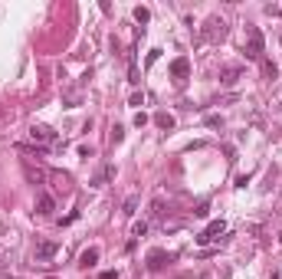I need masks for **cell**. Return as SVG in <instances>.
Instances as JSON below:
<instances>
[{
  "instance_id": "obj_1",
  "label": "cell",
  "mask_w": 282,
  "mask_h": 279,
  "mask_svg": "<svg viewBox=\"0 0 282 279\" xmlns=\"http://www.w3.org/2000/svg\"><path fill=\"white\" fill-rule=\"evenodd\" d=\"M227 20L223 17H210V20L204 23V30H200V40L204 43H220V40H227Z\"/></svg>"
},
{
  "instance_id": "obj_2",
  "label": "cell",
  "mask_w": 282,
  "mask_h": 279,
  "mask_svg": "<svg viewBox=\"0 0 282 279\" xmlns=\"http://www.w3.org/2000/svg\"><path fill=\"white\" fill-rule=\"evenodd\" d=\"M243 56H246V59H262V30H259V26H246Z\"/></svg>"
},
{
  "instance_id": "obj_3",
  "label": "cell",
  "mask_w": 282,
  "mask_h": 279,
  "mask_svg": "<svg viewBox=\"0 0 282 279\" xmlns=\"http://www.w3.org/2000/svg\"><path fill=\"white\" fill-rule=\"evenodd\" d=\"M26 135H30L33 145H53V141H56V131L49 128V125H30Z\"/></svg>"
},
{
  "instance_id": "obj_4",
  "label": "cell",
  "mask_w": 282,
  "mask_h": 279,
  "mask_svg": "<svg viewBox=\"0 0 282 279\" xmlns=\"http://www.w3.org/2000/svg\"><path fill=\"white\" fill-rule=\"evenodd\" d=\"M220 233H227V220H210L204 233H197V243H200V247H204V243H213Z\"/></svg>"
},
{
  "instance_id": "obj_5",
  "label": "cell",
  "mask_w": 282,
  "mask_h": 279,
  "mask_svg": "<svg viewBox=\"0 0 282 279\" xmlns=\"http://www.w3.org/2000/svg\"><path fill=\"white\" fill-rule=\"evenodd\" d=\"M56 253H59V247H56L53 240H43V243H36V250H33V259L36 263H49Z\"/></svg>"
},
{
  "instance_id": "obj_6",
  "label": "cell",
  "mask_w": 282,
  "mask_h": 279,
  "mask_svg": "<svg viewBox=\"0 0 282 279\" xmlns=\"http://www.w3.org/2000/svg\"><path fill=\"white\" fill-rule=\"evenodd\" d=\"M171 76H174V82H184L187 76H190V63H187L184 56H181V59H174V63H171Z\"/></svg>"
},
{
  "instance_id": "obj_7",
  "label": "cell",
  "mask_w": 282,
  "mask_h": 279,
  "mask_svg": "<svg viewBox=\"0 0 282 279\" xmlns=\"http://www.w3.org/2000/svg\"><path fill=\"white\" fill-rule=\"evenodd\" d=\"M239 76H243V69H239V66H223V73H220V82H223V86H236Z\"/></svg>"
},
{
  "instance_id": "obj_8",
  "label": "cell",
  "mask_w": 282,
  "mask_h": 279,
  "mask_svg": "<svg viewBox=\"0 0 282 279\" xmlns=\"http://www.w3.org/2000/svg\"><path fill=\"white\" fill-rule=\"evenodd\" d=\"M164 263H171V253H164V250H151L148 253V266L151 269H161Z\"/></svg>"
},
{
  "instance_id": "obj_9",
  "label": "cell",
  "mask_w": 282,
  "mask_h": 279,
  "mask_svg": "<svg viewBox=\"0 0 282 279\" xmlns=\"http://www.w3.org/2000/svg\"><path fill=\"white\" fill-rule=\"evenodd\" d=\"M56 210V201L49 197V194H40V201H36V214H43V217H49Z\"/></svg>"
},
{
  "instance_id": "obj_10",
  "label": "cell",
  "mask_w": 282,
  "mask_h": 279,
  "mask_svg": "<svg viewBox=\"0 0 282 279\" xmlns=\"http://www.w3.org/2000/svg\"><path fill=\"white\" fill-rule=\"evenodd\" d=\"M49 181H53V187H56V191H69V184H72V181H69V174H63V171H49Z\"/></svg>"
},
{
  "instance_id": "obj_11",
  "label": "cell",
  "mask_w": 282,
  "mask_h": 279,
  "mask_svg": "<svg viewBox=\"0 0 282 279\" xmlns=\"http://www.w3.org/2000/svg\"><path fill=\"white\" fill-rule=\"evenodd\" d=\"M98 263V247H89V250H82V256H79V266H95Z\"/></svg>"
},
{
  "instance_id": "obj_12",
  "label": "cell",
  "mask_w": 282,
  "mask_h": 279,
  "mask_svg": "<svg viewBox=\"0 0 282 279\" xmlns=\"http://www.w3.org/2000/svg\"><path fill=\"white\" fill-rule=\"evenodd\" d=\"M154 125H158V128H164V131H171V128H174V115L158 112V115H154Z\"/></svg>"
},
{
  "instance_id": "obj_13",
  "label": "cell",
  "mask_w": 282,
  "mask_h": 279,
  "mask_svg": "<svg viewBox=\"0 0 282 279\" xmlns=\"http://www.w3.org/2000/svg\"><path fill=\"white\" fill-rule=\"evenodd\" d=\"M144 233H148V224H144V220H141V224H135V227H131V240H128V250L135 247V240H138V236H144Z\"/></svg>"
},
{
  "instance_id": "obj_14",
  "label": "cell",
  "mask_w": 282,
  "mask_h": 279,
  "mask_svg": "<svg viewBox=\"0 0 282 279\" xmlns=\"http://www.w3.org/2000/svg\"><path fill=\"white\" fill-rule=\"evenodd\" d=\"M262 76H266V79H276V76H279V69H276V63H269V59H262Z\"/></svg>"
},
{
  "instance_id": "obj_15",
  "label": "cell",
  "mask_w": 282,
  "mask_h": 279,
  "mask_svg": "<svg viewBox=\"0 0 282 279\" xmlns=\"http://www.w3.org/2000/svg\"><path fill=\"white\" fill-rule=\"evenodd\" d=\"M135 210H138V197L131 194L128 201H125V210H121V214H125V217H131V214H135Z\"/></svg>"
},
{
  "instance_id": "obj_16",
  "label": "cell",
  "mask_w": 282,
  "mask_h": 279,
  "mask_svg": "<svg viewBox=\"0 0 282 279\" xmlns=\"http://www.w3.org/2000/svg\"><path fill=\"white\" fill-rule=\"evenodd\" d=\"M135 20H138V23H148V20H151V13L144 10V7H135Z\"/></svg>"
},
{
  "instance_id": "obj_17",
  "label": "cell",
  "mask_w": 282,
  "mask_h": 279,
  "mask_svg": "<svg viewBox=\"0 0 282 279\" xmlns=\"http://www.w3.org/2000/svg\"><path fill=\"white\" fill-rule=\"evenodd\" d=\"M121 138H125V128H121V125H115V128H112V145H118Z\"/></svg>"
},
{
  "instance_id": "obj_18",
  "label": "cell",
  "mask_w": 282,
  "mask_h": 279,
  "mask_svg": "<svg viewBox=\"0 0 282 279\" xmlns=\"http://www.w3.org/2000/svg\"><path fill=\"white\" fill-rule=\"evenodd\" d=\"M207 125H210V128H223V118L220 115H207Z\"/></svg>"
},
{
  "instance_id": "obj_19",
  "label": "cell",
  "mask_w": 282,
  "mask_h": 279,
  "mask_svg": "<svg viewBox=\"0 0 282 279\" xmlns=\"http://www.w3.org/2000/svg\"><path fill=\"white\" fill-rule=\"evenodd\" d=\"M135 125H138V128H144V125H148V115H144V112H138V115H135Z\"/></svg>"
},
{
  "instance_id": "obj_20",
  "label": "cell",
  "mask_w": 282,
  "mask_h": 279,
  "mask_svg": "<svg viewBox=\"0 0 282 279\" xmlns=\"http://www.w3.org/2000/svg\"><path fill=\"white\" fill-rule=\"evenodd\" d=\"M98 279H118V273H112V269H109V273H102Z\"/></svg>"
}]
</instances>
